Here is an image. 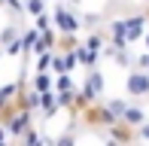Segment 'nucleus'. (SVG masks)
<instances>
[{
  "instance_id": "1",
  "label": "nucleus",
  "mask_w": 149,
  "mask_h": 146,
  "mask_svg": "<svg viewBox=\"0 0 149 146\" xmlns=\"http://www.w3.org/2000/svg\"><path fill=\"white\" fill-rule=\"evenodd\" d=\"M125 95L128 97H149V70L128 67V73H125Z\"/></svg>"
},
{
  "instance_id": "2",
  "label": "nucleus",
  "mask_w": 149,
  "mask_h": 146,
  "mask_svg": "<svg viewBox=\"0 0 149 146\" xmlns=\"http://www.w3.org/2000/svg\"><path fill=\"white\" fill-rule=\"evenodd\" d=\"M52 18H55V28L61 31V34H76L79 28H85V24H82V15H76L67 3H58L55 12H52Z\"/></svg>"
},
{
  "instance_id": "3",
  "label": "nucleus",
  "mask_w": 149,
  "mask_h": 146,
  "mask_svg": "<svg viewBox=\"0 0 149 146\" xmlns=\"http://www.w3.org/2000/svg\"><path fill=\"white\" fill-rule=\"evenodd\" d=\"M85 122H88V125H97V128H110L113 122H119V116L107 107V104L91 101L88 107H85Z\"/></svg>"
},
{
  "instance_id": "4",
  "label": "nucleus",
  "mask_w": 149,
  "mask_h": 146,
  "mask_svg": "<svg viewBox=\"0 0 149 146\" xmlns=\"http://www.w3.org/2000/svg\"><path fill=\"white\" fill-rule=\"evenodd\" d=\"M104 88H107V82H104V73H100L97 67H91V70H88V76H85L82 95L88 97V101H100V97H104Z\"/></svg>"
},
{
  "instance_id": "5",
  "label": "nucleus",
  "mask_w": 149,
  "mask_h": 146,
  "mask_svg": "<svg viewBox=\"0 0 149 146\" xmlns=\"http://www.w3.org/2000/svg\"><path fill=\"white\" fill-rule=\"evenodd\" d=\"M146 24H149V15L146 12H134V15L125 18V31H128V43H137V40H143L146 34Z\"/></svg>"
},
{
  "instance_id": "6",
  "label": "nucleus",
  "mask_w": 149,
  "mask_h": 146,
  "mask_svg": "<svg viewBox=\"0 0 149 146\" xmlns=\"http://www.w3.org/2000/svg\"><path fill=\"white\" fill-rule=\"evenodd\" d=\"M40 110H43V116H46V119L55 116V113L61 110V104H58V91H55V88L40 91Z\"/></svg>"
},
{
  "instance_id": "7",
  "label": "nucleus",
  "mask_w": 149,
  "mask_h": 146,
  "mask_svg": "<svg viewBox=\"0 0 149 146\" xmlns=\"http://www.w3.org/2000/svg\"><path fill=\"white\" fill-rule=\"evenodd\" d=\"M76 58H79V64H82L85 70H91V67H97L100 52L91 49V46H85V43H79V46H76Z\"/></svg>"
},
{
  "instance_id": "8",
  "label": "nucleus",
  "mask_w": 149,
  "mask_h": 146,
  "mask_svg": "<svg viewBox=\"0 0 149 146\" xmlns=\"http://www.w3.org/2000/svg\"><path fill=\"white\" fill-rule=\"evenodd\" d=\"M122 119H125L128 125H134V128H140V125L146 122V110L137 107V104H128V110L122 113Z\"/></svg>"
},
{
  "instance_id": "9",
  "label": "nucleus",
  "mask_w": 149,
  "mask_h": 146,
  "mask_svg": "<svg viewBox=\"0 0 149 146\" xmlns=\"http://www.w3.org/2000/svg\"><path fill=\"white\" fill-rule=\"evenodd\" d=\"M15 107H22V110H37L40 107V91L37 88H31V91H18V101H15Z\"/></svg>"
},
{
  "instance_id": "10",
  "label": "nucleus",
  "mask_w": 149,
  "mask_h": 146,
  "mask_svg": "<svg viewBox=\"0 0 149 146\" xmlns=\"http://www.w3.org/2000/svg\"><path fill=\"white\" fill-rule=\"evenodd\" d=\"M33 88L37 91H49V88H55V82H52V76L46 70H37L33 73Z\"/></svg>"
},
{
  "instance_id": "11",
  "label": "nucleus",
  "mask_w": 149,
  "mask_h": 146,
  "mask_svg": "<svg viewBox=\"0 0 149 146\" xmlns=\"http://www.w3.org/2000/svg\"><path fill=\"white\" fill-rule=\"evenodd\" d=\"M24 12H28V15H43V12H49V3H46V0H24Z\"/></svg>"
},
{
  "instance_id": "12",
  "label": "nucleus",
  "mask_w": 149,
  "mask_h": 146,
  "mask_svg": "<svg viewBox=\"0 0 149 146\" xmlns=\"http://www.w3.org/2000/svg\"><path fill=\"white\" fill-rule=\"evenodd\" d=\"M18 37H22V31H18L15 24H6V28L0 31V46H3V49H6V46H9V43H15Z\"/></svg>"
},
{
  "instance_id": "13",
  "label": "nucleus",
  "mask_w": 149,
  "mask_h": 146,
  "mask_svg": "<svg viewBox=\"0 0 149 146\" xmlns=\"http://www.w3.org/2000/svg\"><path fill=\"white\" fill-rule=\"evenodd\" d=\"M113 61H116L119 67H134V55L128 52V46H125V49H116V55H113Z\"/></svg>"
},
{
  "instance_id": "14",
  "label": "nucleus",
  "mask_w": 149,
  "mask_h": 146,
  "mask_svg": "<svg viewBox=\"0 0 149 146\" xmlns=\"http://www.w3.org/2000/svg\"><path fill=\"white\" fill-rule=\"evenodd\" d=\"M52 55H55V49L52 52H40L37 55V70H49L52 67Z\"/></svg>"
},
{
  "instance_id": "15",
  "label": "nucleus",
  "mask_w": 149,
  "mask_h": 146,
  "mask_svg": "<svg viewBox=\"0 0 149 146\" xmlns=\"http://www.w3.org/2000/svg\"><path fill=\"white\" fill-rule=\"evenodd\" d=\"M67 88H73L70 73H58V79H55V91H67Z\"/></svg>"
},
{
  "instance_id": "16",
  "label": "nucleus",
  "mask_w": 149,
  "mask_h": 146,
  "mask_svg": "<svg viewBox=\"0 0 149 146\" xmlns=\"http://www.w3.org/2000/svg\"><path fill=\"white\" fill-rule=\"evenodd\" d=\"M40 40V31L37 28H31V31H24L22 34V43H24V49H33V43Z\"/></svg>"
},
{
  "instance_id": "17",
  "label": "nucleus",
  "mask_w": 149,
  "mask_h": 146,
  "mask_svg": "<svg viewBox=\"0 0 149 146\" xmlns=\"http://www.w3.org/2000/svg\"><path fill=\"white\" fill-rule=\"evenodd\" d=\"M52 70H55V73H70L67 58H64V55H52Z\"/></svg>"
},
{
  "instance_id": "18",
  "label": "nucleus",
  "mask_w": 149,
  "mask_h": 146,
  "mask_svg": "<svg viewBox=\"0 0 149 146\" xmlns=\"http://www.w3.org/2000/svg\"><path fill=\"white\" fill-rule=\"evenodd\" d=\"M104 43H107V40H104V34H97V31H94V34L85 40V46H91V49H97V52H104Z\"/></svg>"
},
{
  "instance_id": "19",
  "label": "nucleus",
  "mask_w": 149,
  "mask_h": 146,
  "mask_svg": "<svg viewBox=\"0 0 149 146\" xmlns=\"http://www.w3.org/2000/svg\"><path fill=\"white\" fill-rule=\"evenodd\" d=\"M107 107H110L113 113H116V116L122 119V113L128 110V101H119V97H113V101H107Z\"/></svg>"
},
{
  "instance_id": "20",
  "label": "nucleus",
  "mask_w": 149,
  "mask_h": 146,
  "mask_svg": "<svg viewBox=\"0 0 149 146\" xmlns=\"http://www.w3.org/2000/svg\"><path fill=\"white\" fill-rule=\"evenodd\" d=\"M52 24H55V18H49V12H43V15H37V24H33V28L37 31H49Z\"/></svg>"
},
{
  "instance_id": "21",
  "label": "nucleus",
  "mask_w": 149,
  "mask_h": 146,
  "mask_svg": "<svg viewBox=\"0 0 149 146\" xmlns=\"http://www.w3.org/2000/svg\"><path fill=\"white\" fill-rule=\"evenodd\" d=\"M134 67H140V70H149V49H143L140 55H134Z\"/></svg>"
},
{
  "instance_id": "22",
  "label": "nucleus",
  "mask_w": 149,
  "mask_h": 146,
  "mask_svg": "<svg viewBox=\"0 0 149 146\" xmlns=\"http://www.w3.org/2000/svg\"><path fill=\"white\" fill-rule=\"evenodd\" d=\"M82 24H85V28H97V24H100V15H97V12H85V15H82Z\"/></svg>"
},
{
  "instance_id": "23",
  "label": "nucleus",
  "mask_w": 149,
  "mask_h": 146,
  "mask_svg": "<svg viewBox=\"0 0 149 146\" xmlns=\"http://www.w3.org/2000/svg\"><path fill=\"white\" fill-rule=\"evenodd\" d=\"M55 143H58V146H73V143H76V134H73V131H67V134H61Z\"/></svg>"
},
{
  "instance_id": "24",
  "label": "nucleus",
  "mask_w": 149,
  "mask_h": 146,
  "mask_svg": "<svg viewBox=\"0 0 149 146\" xmlns=\"http://www.w3.org/2000/svg\"><path fill=\"white\" fill-rule=\"evenodd\" d=\"M22 49H24V43H22V37H18L15 43H9V46H6V55H22Z\"/></svg>"
},
{
  "instance_id": "25",
  "label": "nucleus",
  "mask_w": 149,
  "mask_h": 146,
  "mask_svg": "<svg viewBox=\"0 0 149 146\" xmlns=\"http://www.w3.org/2000/svg\"><path fill=\"white\" fill-rule=\"evenodd\" d=\"M22 140H24V143H40V140H43V137H40L37 131H31V128H28V131H24V134H22Z\"/></svg>"
},
{
  "instance_id": "26",
  "label": "nucleus",
  "mask_w": 149,
  "mask_h": 146,
  "mask_svg": "<svg viewBox=\"0 0 149 146\" xmlns=\"http://www.w3.org/2000/svg\"><path fill=\"white\" fill-rule=\"evenodd\" d=\"M137 140H149V119L137 128Z\"/></svg>"
},
{
  "instance_id": "27",
  "label": "nucleus",
  "mask_w": 149,
  "mask_h": 146,
  "mask_svg": "<svg viewBox=\"0 0 149 146\" xmlns=\"http://www.w3.org/2000/svg\"><path fill=\"white\" fill-rule=\"evenodd\" d=\"M6 140H9V128H6V125H3V122H0V146H3Z\"/></svg>"
},
{
  "instance_id": "28",
  "label": "nucleus",
  "mask_w": 149,
  "mask_h": 146,
  "mask_svg": "<svg viewBox=\"0 0 149 146\" xmlns=\"http://www.w3.org/2000/svg\"><path fill=\"white\" fill-rule=\"evenodd\" d=\"M143 46H146V49H149V31H146V34H143Z\"/></svg>"
},
{
  "instance_id": "29",
  "label": "nucleus",
  "mask_w": 149,
  "mask_h": 146,
  "mask_svg": "<svg viewBox=\"0 0 149 146\" xmlns=\"http://www.w3.org/2000/svg\"><path fill=\"white\" fill-rule=\"evenodd\" d=\"M0 58H3V46H0Z\"/></svg>"
},
{
  "instance_id": "30",
  "label": "nucleus",
  "mask_w": 149,
  "mask_h": 146,
  "mask_svg": "<svg viewBox=\"0 0 149 146\" xmlns=\"http://www.w3.org/2000/svg\"><path fill=\"white\" fill-rule=\"evenodd\" d=\"M143 6H149V0H143Z\"/></svg>"
},
{
  "instance_id": "31",
  "label": "nucleus",
  "mask_w": 149,
  "mask_h": 146,
  "mask_svg": "<svg viewBox=\"0 0 149 146\" xmlns=\"http://www.w3.org/2000/svg\"><path fill=\"white\" fill-rule=\"evenodd\" d=\"M146 15H149V6H146Z\"/></svg>"
}]
</instances>
